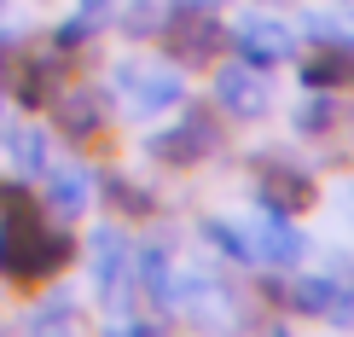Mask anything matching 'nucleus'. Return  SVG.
<instances>
[{
  "instance_id": "nucleus-13",
  "label": "nucleus",
  "mask_w": 354,
  "mask_h": 337,
  "mask_svg": "<svg viewBox=\"0 0 354 337\" xmlns=\"http://www.w3.org/2000/svg\"><path fill=\"white\" fill-rule=\"evenodd\" d=\"M250 239H256V262H273V268H297L308 256V239H302L297 215H279V210H256Z\"/></svg>"
},
{
  "instance_id": "nucleus-4",
  "label": "nucleus",
  "mask_w": 354,
  "mask_h": 337,
  "mask_svg": "<svg viewBox=\"0 0 354 337\" xmlns=\"http://www.w3.org/2000/svg\"><path fill=\"white\" fill-rule=\"evenodd\" d=\"M261 297L297 320H326V326H354V285L337 273H290V280H261Z\"/></svg>"
},
{
  "instance_id": "nucleus-17",
  "label": "nucleus",
  "mask_w": 354,
  "mask_h": 337,
  "mask_svg": "<svg viewBox=\"0 0 354 337\" xmlns=\"http://www.w3.org/2000/svg\"><path fill=\"white\" fill-rule=\"evenodd\" d=\"M198 239H209L227 262H256V239H250L244 221H227V215H203L198 221Z\"/></svg>"
},
{
  "instance_id": "nucleus-18",
  "label": "nucleus",
  "mask_w": 354,
  "mask_h": 337,
  "mask_svg": "<svg viewBox=\"0 0 354 337\" xmlns=\"http://www.w3.org/2000/svg\"><path fill=\"white\" fill-rule=\"evenodd\" d=\"M105 203L116 215H134V221L157 215V192L145 181H128V174H105Z\"/></svg>"
},
{
  "instance_id": "nucleus-2",
  "label": "nucleus",
  "mask_w": 354,
  "mask_h": 337,
  "mask_svg": "<svg viewBox=\"0 0 354 337\" xmlns=\"http://www.w3.org/2000/svg\"><path fill=\"white\" fill-rule=\"evenodd\" d=\"M250 192H256V210H279V215H302L319 203V181L302 157H290L285 145H256L244 157Z\"/></svg>"
},
{
  "instance_id": "nucleus-14",
  "label": "nucleus",
  "mask_w": 354,
  "mask_h": 337,
  "mask_svg": "<svg viewBox=\"0 0 354 337\" xmlns=\"http://www.w3.org/2000/svg\"><path fill=\"white\" fill-rule=\"evenodd\" d=\"M134 273H140V297L151 309L174 314V285H180V262H174L169 244H140L134 251Z\"/></svg>"
},
{
  "instance_id": "nucleus-21",
  "label": "nucleus",
  "mask_w": 354,
  "mask_h": 337,
  "mask_svg": "<svg viewBox=\"0 0 354 337\" xmlns=\"http://www.w3.org/2000/svg\"><path fill=\"white\" fill-rule=\"evenodd\" d=\"M29 326H35V331H41V326H76V302L58 291V297H47L35 314H29Z\"/></svg>"
},
{
  "instance_id": "nucleus-15",
  "label": "nucleus",
  "mask_w": 354,
  "mask_h": 337,
  "mask_svg": "<svg viewBox=\"0 0 354 337\" xmlns=\"http://www.w3.org/2000/svg\"><path fill=\"white\" fill-rule=\"evenodd\" d=\"M41 174H47V192H41V203H47L58 221H76L87 203H93V174H87L82 163H47Z\"/></svg>"
},
{
  "instance_id": "nucleus-8",
  "label": "nucleus",
  "mask_w": 354,
  "mask_h": 337,
  "mask_svg": "<svg viewBox=\"0 0 354 337\" xmlns=\"http://www.w3.org/2000/svg\"><path fill=\"white\" fill-rule=\"evenodd\" d=\"M209 99H215L221 116H232V122H261V116H273V82H268V70L250 64V58H227V64L215 70Z\"/></svg>"
},
{
  "instance_id": "nucleus-7",
  "label": "nucleus",
  "mask_w": 354,
  "mask_h": 337,
  "mask_svg": "<svg viewBox=\"0 0 354 337\" xmlns=\"http://www.w3.org/2000/svg\"><path fill=\"white\" fill-rule=\"evenodd\" d=\"M111 87L128 116H169L186 99V76L174 64H151V58H122L111 70Z\"/></svg>"
},
{
  "instance_id": "nucleus-1",
  "label": "nucleus",
  "mask_w": 354,
  "mask_h": 337,
  "mask_svg": "<svg viewBox=\"0 0 354 337\" xmlns=\"http://www.w3.org/2000/svg\"><path fill=\"white\" fill-rule=\"evenodd\" d=\"M76 262V239L47 221V203H35L24 186H0V280L47 285Z\"/></svg>"
},
{
  "instance_id": "nucleus-11",
  "label": "nucleus",
  "mask_w": 354,
  "mask_h": 337,
  "mask_svg": "<svg viewBox=\"0 0 354 337\" xmlns=\"http://www.w3.org/2000/svg\"><path fill=\"white\" fill-rule=\"evenodd\" d=\"M297 82L319 93H354V41H314L297 53Z\"/></svg>"
},
{
  "instance_id": "nucleus-23",
  "label": "nucleus",
  "mask_w": 354,
  "mask_h": 337,
  "mask_svg": "<svg viewBox=\"0 0 354 337\" xmlns=\"http://www.w3.org/2000/svg\"><path fill=\"white\" fill-rule=\"evenodd\" d=\"M6 70H12V41L0 35V82H6Z\"/></svg>"
},
{
  "instance_id": "nucleus-3",
  "label": "nucleus",
  "mask_w": 354,
  "mask_h": 337,
  "mask_svg": "<svg viewBox=\"0 0 354 337\" xmlns=\"http://www.w3.org/2000/svg\"><path fill=\"white\" fill-rule=\"evenodd\" d=\"M227 152V122H221L215 105H174V122L157 128L151 140H145V157L163 169H198L209 163V157Z\"/></svg>"
},
{
  "instance_id": "nucleus-10",
  "label": "nucleus",
  "mask_w": 354,
  "mask_h": 337,
  "mask_svg": "<svg viewBox=\"0 0 354 337\" xmlns=\"http://www.w3.org/2000/svg\"><path fill=\"white\" fill-rule=\"evenodd\" d=\"M47 111H53V128L64 140H76V145L99 140V134H105V122H111V99L99 93V87H58Z\"/></svg>"
},
{
  "instance_id": "nucleus-16",
  "label": "nucleus",
  "mask_w": 354,
  "mask_h": 337,
  "mask_svg": "<svg viewBox=\"0 0 354 337\" xmlns=\"http://www.w3.org/2000/svg\"><path fill=\"white\" fill-rule=\"evenodd\" d=\"M302 105L290 111V128H297L302 140H319V134H331L337 128V116H343V93H319V87H302Z\"/></svg>"
},
{
  "instance_id": "nucleus-9",
  "label": "nucleus",
  "mask_w": 354,
  "mask_h": 337,
  "mask_svg": "<svg viewBox=\"0 0 354 337\" xmlns=\"http://www.w3.org/2000/svg\"><path fill=\"white\" fill-rule=\"evenodd\" d=\"M227 47L250 58V64H261V70H279V64H290L302 47H297V29H290L285 18H268V12H244V18H232L227 24Z\"/></svg>"
},
{
  "instance_id": "nucleus-12",
  "label": "nucleus",
  "mask_w": 354,
  "mask_h": 337,
  "mask_svg": "<svg viewBox=\"0 0 354 337\" xmlns=\"http://www.w3.org/2000/svg\"><path fill=\"white\" fill-rule=\"evenodd\" d=\"M6 82H12V99H18L24 111H41V105H53V93L64 87V53H58V47H47V53L12 58Z\"/></svg>"
},
{
  "instance_id": "nucleus-22",
  "label": "nucleus",
  "mask_w": 354,
  "mask_h": 337,
  "mask_svg": "<svg viewBox=\"0 0 354 337\" xmlns=\"http://www.w3.org/2000/svg\"><path fill=\"white\" fill-rule=\"evenodd\" d=\"M337 210H343V221L354 227V186H343V198H337Z\"/></svg>"
},
{
  "instance_id": "nucleus-24",
  "label": "nucleus",
  "mask_w": 354,
  "mask_h": 337,
  "mask_svg": "<svg viewBox=\"0 0 354 337\" xmlns=\"http://www.w3.org/2000/svg\"><path fill=\"white\" fill-rule=\"evenodd\" d=\"M0 6H6V0H0Z\"/></svg>"
},
{
  "instance_id": "nucleus-5",
  "label": "nucleus",
  "mask_w": 354,
  "mask_h": 337,
  "mask_svg": "<svg viewBox=\"0 0 354 337\" xmlns=\"http://www.w3.org/2000/svg\"><path fill=\"white\" fill-rule=\"evenodd\" d=\"M157 41L174 64H215L227 53V18H221L215 0H174Z\"/></svg>"
},
{
  "instance_id": "nucleus-6",
  "label": "nucleus",
  "mask_w": 354,
  "mask_h": 337,
  "mask_svg": "<svg viewBox=\"0 0 354 337\" xmlns=\"http://www.w3.org/2000/svg\"><path fill=\"white\" fill-rule=\"evenodd\" d=\"M87 262H93V285H99V309L128 320L140 297V273H134V244H128L122 227H99L87 239Z\"/></svg>"
},
{
  "instance_id": "nucleus-19",
  "label": "nucleus",
  "mask_w": 354,
  "mask_h": 337,
  "mask_svg": "<svg viewBox=\"0 0 354 337\" xmlns=\"http://www.w3.org/2000/svg\"><path fill=\"white\" fill-rule=\"evenodd\" d=\"M116 18H122V29L134 41H157V35H163V24H169V0H128Z\"/></svg>"
},
{
  "instance_id": "nucleus-20",
  "label": "nucleus",
  "mask_w": 354,
  "mask_h": 337,
  "mask_svg": "<svg viewBox=\"0 0 354 337\" xmlns=\"http://www.w3.org/2000/svg\"><path fill=\"white\" fill-rule=\"evenodd\" d=\"M6 145H12V157H18V169H29V174H41V169L53 163V157H47V140H41L35 128H12Z\"/></svg>"
}]
</instances>
